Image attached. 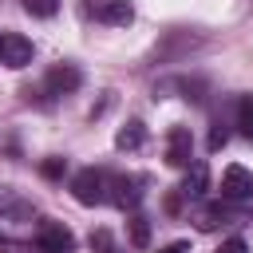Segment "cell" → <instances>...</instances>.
<instances>
[{"label": "cell", "instance_id": "3957f363", "mask_svg": "<svg viewBox=\"0 0 253 253\" xmlns=\"http://www.w3.org/2000/svg\"><path fill=\"white\" fill-rule=\"evenodd\" d=\"M83 8H87V16H95L99 24H115V28H123V24L134 20V8H130L126 0H87Z\"/></svg>", "mask_w": 253, "mask_h": 253}, {"label": "cell", "instance_id": "ac0fdd59", "mask_svg": "<svg viewBox=\"0 0 253 253\" xmlns=\"http://www.w3.org/2000/svg\"><path fill=\"white\" fill-rule=\"evenodd\" d=\"M210 146H213V150L225 146V130H213V134H210Z\"/></svg>", "mask_w": 253, "mask_h": 253}, {"label": "cell", "instance_id": "7a4b0ae2", "mask_svg": "<svg viewBox=\"0 0 253 253\" xmlns=\"http://www.w3.org/2000/svg\"><path fill=\"white\" fill-rule=\"evenodd\" d=\"M36 245H40V253H71L75 237H71V229L63 221H43L40 233H36Z\"/></svg>", "mask_w": 253, "mask_h": 253}, {"label": "cell", "instance_id": "9a60e30c", "mask_svg": "<svg viewBox=\"0 0 253 253\" xmlns=\"http://www.w3.org/2000/svg\"><path fill=\"white\" fill-rule=\"evenodd\" d=\"M130 237H134V245H146V237H150V229H146V217H130Z\"/></svg>", "mask_w": 253, "mask_h": 253}, {"label": "cell", "instance_id": "30bf717a", "mask_svg": "<svg viewBox=\"0 0 253 253\" xmlns=\"http://www.w3.org/2000/svg\"><path fill=\"white\" fill-rule=\"evenodd\" d=\"M142 142H146V126H142L138 119H130V123L115 134V146H119V150H138Z\"/></svg>", "mask_w": 253, "mask_h": 253}, {"label": "cell", "instance_id": "d6986e66", "mask_svg": "<svg viewBox=\"0 0 253 253\" xmlns=\"http://www.w3.org/2000/svg\"><path fill=\"white\" fill-rule=\"evenodd\" d=\"M162 253H186V245H182V241H174V245H166Z\"/></svg>", "mask_w": 253, "mask_h": 253}, {"label": "cell", "instance_id": "7c38bea8", "mask_svg": "<svg viewBox=\"0 0 253 253\" xmlns=\"http://www.w3.org/2000/svg\"><path fill=\"white\" fill-rule=\"evenodd\" d=\"M225 217H229V206H225V202H210V206H202V210L194 213L198 229H213V225H221Z\"/></svg>", "mask_w": 253, "mask_h": 253}, {"label": "cell", "instance_id": "2e32d148", "mask_svg": "<svg viewBox=\"0 0 253 253\" xmlns=\"http://www.w3.org/2000/svg\"><path fill=\"white\" fill-rule=\"evenodd\" d=\"M63 174V158H47L43 162V178H59Z\"/></svg>", "mask_w": 253, "mask_h": 253}, {"label": "cell", "instance_id": "5b68a950", "mask_svg": "<svg viewBox=\"0 0 253 253\" xmlns=\"http://www.w3.org/2000/svg\"><path fill=\"white\" fill-rule=\"evenodd\" d=\"M0 63L4 67H28L32 63V40L20 32H4L0 36Z\"/></svg>", "mask_w": 253, "mask_h": 253}, {"label": "cell", "instance_id": "277c9868", "mask_svg": "<svg viewBox=\"0 0 253 253\" xmlns=\"http://www.w3.org/2000/svg\"><path fill=\"white\" fill-rule=\"evenodd\" d=\"M253 198V174L245 166H229L221 174V202H249Z\"/></svg>", "mask_w": 253, "mask_h": 253}, {"label": "cell", "instance_id": "ba28073f", "mask_svg": "<svg viewBox=\"0 0 253 253\" xmlns=\"http://www.w3.org/2000/svg\"><path fill=\"white\" fill-rule=\"evenodd\" d=\"M206 186H210V170H206V162H194V166L186 170L182 198H202V194H206Z\"/></svg>", "mask_w": 253, "mask_h": 253}, {"label": "cell", "instance_id": "8992f818", "mask_svg": "<svg viewBox=\"0 0 253 253\" xmlns=\"http://www.w3.org/2000/svg\"><path fill=\"white\" fill-rule=\"evenodd\" d=\"M79 83H83V75H79V67H71V63L51 67V71H47V79H43V87H47L51 95H71Z\"/></svg>", "mask_w": 253, "mask_h": 253}, {"label": "cell", "instance_id": "5bb4252c", "mask_svg": "<svg viewBox=\"0 0 253 253\" xmlns=\"http://www.w3.org/2000/svg\"><path fill=\"white\" fill-rule=\"evenodd\" d=\"M55 8H59V0H24V12L28 16H55Z\"/></svg>", "mask_w": 253, "mask_h": 253}, {"label": "cell", "instance_id": "e0dca14e", "mask_svg": "<svg viewBox=\"0 0 253 253\" xmlns=\"http://www.w3.org/2000/svg\"><path fill=\"white\" fill-rule=\"evenodd\" d=\"M217 253H249V249H245V241H241V237H229V241H221V249H217Z\"/></svg>", "mask_w": 253, "mask_h": 253}, {"label": "cell", "instance_id": "8fae6325", "mask_svg": "<svg viewBox=\"0 0 253 253\" xmlns=\"http://www.w3.org/2000/svg\"><path fill=\"white\" fill-rule=\"evenodd\" d=\"M111 202L123 206V210L134 206V202H138V182H134V178H111Z\"/></svg>", "mask_w": 253, "mask_h": 253}, {"label": "cell", "instance_id": "6da1fadb", "mask_svg": "<svg viewBox=\"0 0 253 253\" xmlns=\"http://www.w3.org/2000/svg\"><path fill=\"white\" fill-rule=\"evenodd\" d=\"M71 194H75V202H83V206L111 202V174L87 166V170H79V174L71 178Z\"/></svg>", "mask_w": 253, "mask_h": 253}, {"label": "cell", "instance_id": "4fadbf2b", "mask_svg": "<svg viewBox=\"0 0 253 253\" xmlns=\"http://www.w3.org/2000/svg\"><path fill=\"white\" fill-rule=\"evenodd\" d=\"M237 130L253 142V99H237Z\"/></svg>", "mask_w": 253, "mask_h": 253}, {"label": "cell", "instance_id": "52a82bcc", "mask_svg": "<svg viewBox=\"0 0 253 253\" xmlns=\"http://www.w3.org/2000/svg\"><path fill=\"white\" fill-rule=\"evenodd\" d=\"M190 150H194V138L186 126H174L166 134V162L170 166H190Z\"/></svg>", "mask_w": 253, "mask_h": 253}, {"label": "cell", "instance_id": "9c48e42d", "mask_svg": "<svg viewBox=\"0 0 253 253\" xmlns=\"http://www.w3.org/2000/svg\"><path fill=\"white\" fill-rule=\"evenodd\" d=\"M0 213L4 217H32V202H24L12 186H0Z\"/></svg>", "mask_w": 253, "mask_h": 253}]
</instances>
